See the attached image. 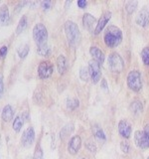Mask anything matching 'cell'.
I'll return each mask as SVG.
<instances>
[{
    "mask_svg": "<svg viewBox=\"0 0 149 159\" xmlns=\"http://www.w3.org/2000/svg\"><path fill=\"white\" fill-rule=\"evenodd\" d=\"M65 33L68 39V42L71 46H77L81 40V32L78 25L73 21H67L65 23Z\"/></svg>",
    "mask_w": 149,
    "mask_h": 159,
    "instance_id": "2",
    "label": "cell"
},
{
    "mask_svg": "<svg viewBox=\"0 0 149 159\" xmlns=\"http://www.w3.org/2000/svg\"><path fill=\"white\" fill-rule=\"evenodd\" d=\"M53 2L50 1V0H45V1L41 2V7L43 8V10H49L52 7Z\"/></svg>",
    "mask_w": 149,
    "mask_h": 159,
    "instance_id": "30",
    "label": "cell"
},
{
    "mask_svg": "<svg viewBox=\"0 0 149 159\" xmlns=\"http://www.w3.org/2000/svg\"><path fill=\"white\" fill-rule=\"evenodd\" d=\"M53 66L50 62H42L38 67V75L41 79H48L53 74Z\"/></svg>",
    "mask_w": 149,
    "mask_h": 159,
    "instance_id": "9",
    "label": "cell"
},
{
    "mask_svg": "<svg viewBox=\"0 0 149 159\" xmlns=\"http://www.w3.org/2000/svg\"><path fill=\"white\" fill-rule=\"evenodd\" d=\"M118 132L122 137L129 138L132 132L131 124L127 120H125V119H122V120H120L118 123Z\"/></svg>",
    "mask_w": 149,
    "mask_h": 159,
    "instance_id": "11",
    "label": "cell"
},
{
    "mask_svg": "<svg viewBox=\"0 0 149 159\" xmlns=\"http://www.w3.org/2000/svg\"><path fill=\"white\" fill-rule=\"evenodd\" d=\"M35 140V131L33 127H28L26 128L22 133L21 137V144L24 147H29L31 146Z\"/></svg>",
    "mask_w": 149,
    "mask_h": 159,
    "instance_id": "8",
    "label": "cell"
},
{
    "mask_svg": "<svg viewBox=\"0 0 149 159\" xmlns=\"http://www.w3.org/2000/svg\"><path fill=\"white\" fill-rule=\"evenodd\" d=\"M37 52H38V54L40 55V56H42V57L48 56V55L50 54V48L47 45V43H45L43 45H39L38 49H37Z\"/></svg>",
    "mask_w": 149,
    "mask_h": 159,
    "instance_id": "22",
    "label": "cell"
},
{
    "mask_svg": "<svg viewBox=\"0 0 149 159\" xmlns=\"http://www.w3.org/2000/svg\"><path fill=\"white\" fill-rule=\"evenodd\" d=\"M127 86L133 92H139L142 88L141 74L138 71H131L127 76Z\"/></svg>",
    "mask_w": 149,
    "mask_h": 159,
    "instance_id": "5",
    "label": "cell"
},
{
    "mask_svg": "<svg viewBox=\"0 0 149 159\" xmlns=\"http://www.w3.org/2000/svg\"><path fill=\"white\" fill-rule=\"evenodd\" d=\"M83 24H84V27L86 28L87 30H88L89 32L93 33L94 32L93 26L96 25V27H97V23L96 18H94L92 14L86 13V14L84 15V17H83Z\"/></svg>",
    "mask_w": 149,
    "mask_h": 159,
    "instance_id": "13",
    "label": "cell"
},
{
    "mask_svg": "<svg viewBox=\"0 0 149 159\" xmlns=\"http://www.w3.org/2000/svg\"><path fill=\"white\" fill-rule=\"evenodd\" d=\"M27 24H28V22H27V17L24 15V16H22L21 19L19 20V23H18L17 28H16V34L22 33L24 30H25V28L27 27Z\"/></svg>",
    "mask_w": 149,
    "mask_h": 159,
    "instance_id": "20",
    "label": "cell"
},
{
    "mask_svg": "<svg viewBox=\"0 0 149 159\" xmlns=\"http://www.w3.org/2000/svg\"><path fill=\"white\" fill-rule=\"evenodd\" d=\"M57 68L60 74H64L67 70V60L63 55H60L57 59Z\"/></svg>",
    "mask_w": 149,
    "mask_h": 159,
    "instance_id": "18",
    "label": "cell"
},
{
    "mask_svg": "<svg viewBox=\"0 0 149 159\" xmlns=\"http://www.w3.org/2000/svg\"><path fill=\"white\" fill-rule=\"evenodd\" d=\"M102 88H103L104 89H107V84H106V80H102Z\"/></svg>",
    "mask_w": 149,
    "mask_h": 159,
    "instance_id": "36",
    "label": "cell"
},
{
    "mask_svg": "<svg viewBox=\"0 0 149 159\" xmlns=\"http://www.w3.org/2000/svg\"><path fill=\"white\" fill-rule=\"evenodd\" d=\"M89 53L93 56V60H96L97 62H98L99 64H102L104 62V54L102 52L101 49H98L97 47H91L89 49Z\"/></svg>",
    "mask_w": 149,
    "mask_h": 159,
    "instance_id": "15",
    "label": "cell"
},
{
    "mask_svg": "<svg viewBox=\"0 0 149 159\" xmlns=\"http://www.w3.org/2000/svg\"><path fill=\"white\" fill-rule=\"evenodd\" d=\"M108 68L113 73H120L124 69V62L117 53H112L108 57Z\"/></svg>",
    "mask_w": 149,
    "mask_h": 159,
    "instance_id": "6",
    "label": "cell"
},
{
    "mask_svg": "<svg viewBox=\"0 0 149 159\" xmlns=\"http://www.w3.org/2000/svg\"><path fill=\"white\" fill-rule=\"evenodd\" d=\"M28 53H29V46L27 44L23 45V46H21L18 49V55L21 59H24L25 57H26L28 55Z\"/></svg>",
    "mask_w": 149,
    "mask_h": 159,
    "instance_id": "25",
    "label": "cell"
},
{
    "mask_svg": "<svg viewBox=\"0 0 149 159\" xmlns=\"http://www.w3.org/2000/svg\"><path fill=\"white\" fill-rule=\"evenodd\" d=\"M33 159H43V150H42L41 146H40V144H38L36 148H35Z\"/></svg>",
    "mask_w": 149,
    "mask_h": 159,
    "instance_id": "29",
    "label": "cell"
},
{
    "mask_svg": "<svg viewBox=\"0 0 149 159\" xmlns=\"http://www.w3.org/2000/svg\"><path fill=\"white\" fill-rule=\"evenodd\" d=\"M89 77V73H88V69L86 67H83L79 70V78H81L83 81H88V79Z\"/></svg>",
    "mask_w": 149,
    "mask_h": 159,
    "instance_id": "28",
    "label": "cell"
},
{
    "mask_svg": "<svg viewBox=\"0 0 149 159\" xmlns=\"http://www.w3.org/2000/svg\"><path fill=\"white\" fill-rule=\"evenodd\" d=\"M147 159H149V156H148V158H147Z\"/></svg>",
    "mask_w": 149,
    "mask_h": 159,
    "instance_id": "37",
    "label": "cell"
},
{
    "mask_svg": "<svg viewBox=\"0 0 149 159\" xmlns=\"http://www.w3.org/2000/svg\"><path fill=\"white\" fill-rule=\"evenodd\" d=\"M87 1L86 0H79L78 1V6L79 7V8H84L87 6Z\"/></svg>",
    "mask_w": 149,
    "mask_h": 159,
    "instance_id": "35",
    "label": "cell"
},
{
    "mask_svg": "<svg viewBox=\"0 0 149 159\" xmlns=\"http://www.w3.org/2000/svg\"><path fill=\"white\" fill-rule=\"evenodd\" d=\"M141 58L143 63L146 65V66H149V47H145L141 52Z\"/></svg>",
    "mask_w": 149,
    "mask_h": 159,
    "instance_id": "26",
    "label": "cell"
},
{
    "mask_svg": "<svg viewBox=\"0 0 149 159\" xmlns=\"http://www.w3.org/2000/svg\"><path fill=\"white\" fill-rule=\"evenodd\" d=\"M104 43L109 48H115L122 41L121 30L115 26H109L104 34Z\"/></svg>",
    "mask_w": 149,
    "mask_h": 159,
    "instance_id": "1",
    "label": "cell"
},
{
    "mask_svg": "<svg viewBox=\"0 0 149 159\" xmlns=\"http://www.w3.org/2000/svg\"><path fill=\"white\" fill-rule=\"evenodd\" d=\"M79 101L77 98H68L67 101V107L68 108L72 109V111H74V109H76L78 107H79Z\"/></svg>",
    "mask_w": 149,
    "mask_h": 159,
    "instance_id": "27",
    "label": "cell"
},
{
    "mask_svg": "<svg viewBox=\"0 0 149 159\" xmlns=\"http://www.w3.org/2000/svg\"><path fill=\"white\" fill-rule=\"evenodd\" d=\"M142 109H143L142 103H141V102H139V101H135V102H133L130 104V111L134 114L140 113L142 111Z\"/></svg>",
    "mask_w": 149,
    "mask_h": 159,
    "instance_id": "21",
    "label": "cell"
},
{
    "mask_svg": "<svg viewBox=\"0 0 149 159\" xmlns=\"http://www.w3.org/2000/svg\"><path fill=\"white\" fill-rule=\"evenodd\" d=\"M82 145V139L79 135H74L71 138V140L69 141L68 144V151L69 153H71L72 155H76L79 152V148Z\"/></svg>",
    "mask_w": 149,
    "mask_h": 159,
    "instance_id": "10",
    "label": "cell"
},
{
    "mask_svg": "<svg viewBox=\"0 0 149 159\" xmlns=\"http://www.w3.org/2000/svg\"><path fill=\"white\" fill-rule=\"evenodd\" d=\"M3 92H4V84H3V77L2 75L0 74V98L2 97L3 94Z\"/></svg>",
    "mask_w": 149,
    "mask_h": 159,
    "instance_id": "32",
    "label": "cell"
},
{
    "mask_svg": "<svg viewBox=\"0 0 149 159\" xmlns=\"http://www.w3.org/2000/svg\"><path fill=\"white\" fill-rule=\"evenodd\" d=\"M88 73L93 84H97L102 78L101 72V64L96 60H91L88 63Z\"/></svg>",
    "mask_w": 149,
    "mask_h": 159,
    "instance_id": "7",
    "label": "cell"
},
{
    "mask_svg": "<svg viewBox=\"0 0 149 159\" xmlns=\"http://www.w3.org/2000/svg\"><path fill=\"white\" fill-rule=\"evenodd\" d=\"M87 148H88L91 152H96V150H97L96 145H93V143H91V142H88V143L87 144Z\"/></svg>",
    "mask_w": 149,
    "mask_h": 159,
    "instance_id": "33",
    "label": "cell"
},
{
    "mask_svg": "<svg viewBox=\"0 0 149 159\" xmlns=\"http://www.w3.org/2000/svg\"><path fill=\"white\" fill-rule=\"evenodd\" d=\"M93 132L94 137H96L97 139H98V140H101V141H106V134H104L103 130L99 126L93 125Z\"/></svg>",
    "mask_w": 149,
    "mask_h": 159,
    "instance_id": "19",
    "label": "cell"
},
{
    "mask_svg": "<svg viewBox=\"0 0 149 159\" xmlns=\"http://www.w3.org/2000/svg\"><path fill=\"white\" fill-rule=\"evenodd\" d=\"M23 123H24V120H23V116H18L15 117L14 119V122H13V129L15 131H20V129L23 126Z\"/></svg>",
    "mask_w": 149,
    "mask_h": 159,
    "instance_id": "23",
    "label": "cell"
},
{
    "mask_svg": "<svg viewBox=\"0 0 149 159\" xmlns=\"http://www.w3.org/2000/svg\"><path fill=\"white\" fill-rule=\"evenodd\" d=\"M134 141L139 148H149V123L142 131H136L134 134Z\"/></svg>",
    "mask_w": 149,
    "mask_h": 159,
    "instance_id": "4",
    "label": "cell"
},
{
    "mask_svg": "<svg viewBox=\"0 0 149 159\" xmlns=\"http://www.w3.org/2000/svg\"><path fill=\"white\" fill-rule=\"evenodd\" d=\"M33 38L37 45H43L47 43L48 39V31L45 25L42 23H38L33 28Z\"/></svg>",
    "mask_w": 149,
    "mask_h": 159,
    "instance_id": "3",
    "label": "cell"
},
{
    "mask_svg": "<svg viewBox=\"0 0 149 159\" xmlns=\"http://www.w3.org/2000/svg\"><path fill=\"white\" fill-rule=\"evenodd\" d=\"M9 22V9L7 5H2L0 8V25H6Z\"/></svg>",
    "mask_w": 149,
    "mask_h": 159,
    "instance_id": "16",
    "label": "cell"
},
{
    "mask_svg": "<svg viewBox=\"0 0 149 159\" xmlns=\"http://www.w3.org/2000/svg\"><path fill=\"white\" fill-rule=\"evenodd\" d=\"M111 12H109V11L103 12L102 15V17L99 18V20H98L96 29H94V34L98 35L99 33H101L103 30V28L106 27V25L107 24V22L111 20Z\"/></svg>",
    "mask_w": 149,
    "mask_h": 159,
    "instance_id": "12",
    "label": "cell"
},
{
    "mask_svg": "<svg viewBox=\"0 0 149 159\" xmlns=\"http://www.w3.org/2000/svg\"><path fill=\"white\" fill-rule=\"evenodd\" d=\"M7 53V46H2L0 48V57H4Z\"/></svg>",
    "mask_w": 149,
    "mask_h": 159,
    "instance_id": "34",
    "label": "cell"
},
{
    "mask_svg": "<svg viewBox=\"0 0 149 159\" xmlns=\"http://www.w3.org/2000/svg\"><path fill=\"white\" fill-rule=\"evenodd\" d=\"M120 149L123 153H128L129 151V144L125 141H122L120 143Z\"/></svg>",
    "mask_w": 149,
    "mask_h": 159,
    "instance_id": "31",
    "label": "cell"
},
{
    "mask_svg": "<svg viewBox=\"0 0 149 159\" xmlns=\"http://www.w3.org/2000/svg\"><path fill=\"white\" fill-rule=\"evenodd\" d=\"M13 116H14V111H13L12 107L10 106V104L5 106L2 109V113H1V116H2L3 120L4 121H10L13 118Z\"/></svg>",
    "mask_w": 149,
    "mask_h": 159,
    "instance_id": "17",
    "label": "cell"
},
{
    "mask_svg": "<svg viewBox=\"0 0 149 159\" xmlns=\"http://www.w3.org/2000/svg\"><path fill=\"white\" fill-rule=\"evenodd\" d=\"M138 2L137 1H127L125 3V10L128 14H132L137 8Z\"/></svg>",
    "mask_w": 149,
    "mask_h": 159,
    "instance_id": "24",
    "label": "cell"
},
{
    "mask_svg": "<svg viewBox=\"0 0 149 159\" xmlns=\"http://www.w3.org/2000/svg\"><path fill=\"white\" fill-rule=\"evenodd\" d=\"M136 23L141 27H146L149 24V11L147 9L144 8L138 13L136 17Z\"/></svg>",
    "mask_w": 149,
    "mask_h": 159,
    "instance_id": "14",
    "label": "cell"
}]
</instances>
